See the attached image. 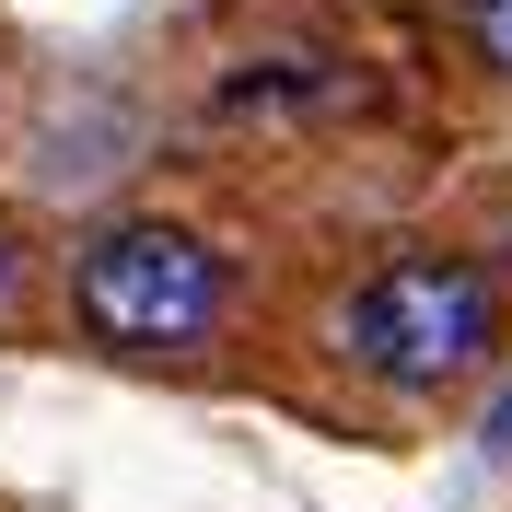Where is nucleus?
I'll use <instances>...</instances> for the list:
<instances>
[{
	"mask_svg": "<svg viewBox=\"0 0 512 512\" xmlns=\"http://www.w3.org/2000/svg\"><path fill=\"white\" fill-rule=\"evenodd\" d=\"M489 338H501V280L478 256H384L338 303V350L373 384H396V396L466 384L489 361Z\"/></svg>",
	"mask_w": 512,
	"mask_h": 512,
	"instance_id": "obj_1",
	"label": "nucleus"
},
{
	"mask_svg": "<svg viewBox=\"0 0 512 512\" xmlns=\"http://www.w3.org/2000/svg\"><path fill=\"white\" fill-rule=\"evenodd\" d=\"M70 303L105 350H140V361H175V350H210L233 315V268L210 233L187 222H105L70 268Z\"/></svg>",
	"mask_w": 512,
	"mask_h": 512,
	"instance_id": "obj_2",
	"label": "nucleus"
},
{
	"mask_svg": "<svg viewBox=\"0 0 512 512\" xmlns=\"http://www.w3.org/2000/svg\"><path fill=\"white\" fill-rule=\"evenodd\" d=\"M268 105H280V117H315V105H326V70H245V82L222 94V117H268Z\"/></svg>",
	"mask_w": 512,
	"mask_h": 512,
	"instance_id": "obj_3",
	"label": "nucleus"
},
{
	"mask_svg": "<svg viewBox=\"0 0 512 512\" xmlns=\"http://www.w3.org/2000/svg\"><path fill=\"white\" fill-rule=\"evenodd\" d=\"M466 47L489 70H512V0H466Z\"/></svg>",
	"mask_w": 512,
	"mask_h": 512,
	"instance_id": "obj_4",
	"label": "nucleus"
},
{
	"mask_svg": "<svg viewBox=\"0 0 512 512\" xmlns=\"http://www.w3.org/2000/svg\"><path fill=\"white\" fill-rule=\"evenodd\" d=\"M489 454H512V384L489 396Z\"/></svg>",
	"mask_w": 512,
	"mask_h": 512,
	"instance_id": "obj_5",
	"label": "nucleus"
},
{
	"mask_svg": "<svg viewBox=\"0 0 512 512\" xmlns=\"http://www.w3.org/2000/svg\"><path fill=\"white\" fill-rule=\"evenodd\" d=\"M0 280H12V245H0Z\"/></svg>",
	"mask_w": 512,
	"mask_h": 512,
	"instance_id": "obj_6",
	"label": "nucleus"
}]
</instances>
